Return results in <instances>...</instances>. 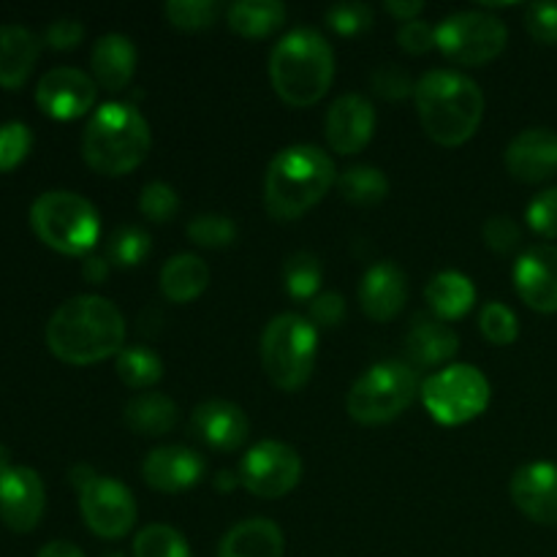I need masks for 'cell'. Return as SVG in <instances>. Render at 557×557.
Listing matches in <instances>:
<instances>
[{
	"mask_svg": "<svg viewBox=\"0 0 557 557\" xmlns=\"http://www.w3.org/2000/svg\"><path fill=\"white\" fill-rule=\"evenodd\" d=\"M125 332L128 326L112 299L82 294L54 310L47 346L65 364H96L123 351Z\"/></svg>",
	"mask_w": 557,
	"mask_h": 557,
	"instance_id": "1",
	"label": "cell"
},
{
	"mask_svg": "<svg viewBox=\"0 0 557 557\" xmlns=\"http://www.w3.org/2000/svg\"><path fill=\"white\" fill-rule=\"evenodd\" d=\"M419 120L424 134L441 147H460L479 131L484 117V96L473 79L457 71H428L417 82Z\"/></svg>",
	"mask_w": 557,
	"mask_h": 557,
	"instance_id": "2",
	"label": "cell"
},
{
	"mask_svg": "<svg viewBox=\"0 0 557 557\" xmlns=\"http://www.w3.org/2000/svg\"><path fill=\"white\" fill-rule=\"evenodd\" d=\"M335 183V163L321 147L292 145L277 152L267 169L264 207L275 221H297L313 210Z\"/></svg>",
	"mask_w": 557,
	"mask_h": 557,
	"instance_id": "3",
	"label": "cell"
},
{
	"mask_svg": "<svg viewBox=\"0 0 557 557\" xmlns=\"http://www.w3.org/2000/svg\"><path fill=\"white\" fill-rule=\"evenodd\" d=\"M152 147L150 123L131 103H103L87 120L82 158L103 177H123L141 166Z\"/></svg>",
	"mask_w": 557,
	"mask_h": 557,
	"instance_id": "4",
	"label": "cell"
},
{
	"mask_svg": "<svg viewBox=\"0 0 557 557\" xmlns=\"http://www.w3.org/2000/svg\"><path fill=\"white\" fill-rule=\"evenodd\" d=\"M270 79L277 98L294 109L319 103L335 79V54L321 33L299 27L270 54Z\"/></svg>",
	"mask_w": 557,
	"mask_h": 557,
	"instance_id": "5",
	"label": "cell"
},
{
	"mask_svg": "<svg viewBox=\"0 0 557 557\" xmlns=\"http://www.w3.org/2000/svg\"><path fill=\"white\" fill-rule=\"evenodd\" d=\"M30 226L47 248L65 256H90L101 237L96 207L71 190H47L30 207Z\"/></svg>",
	"mask_w": 557,
	"mask_h": 557,
	"instance_id": "6",
	"label": "cell"
},
{
	"mask_svg": "<svg viewBox=\"0 0 557 557\" xmlns=\"http://www.w3.org/2000/svg\"><path fill=\"white\" fill-rule=\"evenodd\" d=\"M261 368L281 392H297L308 384L319 354V330L297 313L275 315L261 335Z\"/></svg>",
	"mask_w": 557,
	"mask_h": 557,
	"instance_id": "7",
	"label": "cell"
},
{
	"mask_svg": "<svg viewBox=\"0 0 557 557\" xmlns=\"http://www.w3.org/2000/svg\"><path fill=\"white\" fill-rule=\"evenodd\" d=\"M419 392L422 386H419L417 370L408 362L389 359V362L373 364L354 381L346 397V411L354 422L379 428L400 417L417 400Z\"/></svg>",
	"mask_w": 557,
	"mask_h": 557,
	"instance_id": "8",
	"label": "cell"
},
{
	"mask_svg": "<svg viewBox=\"0 0 557 557\" xmlns=\"http://www.w3.org/2000/svg\"><path fill=\"white\" fill-rule=\"evenodd\" d=\"M419 395L435 422L444 428H460L487 411L493 389L487 375L473 364H446L424 381Z\"/></svg>",
	"mask_w": 557,
	"mask_h": 557,
	"instance_id": "9",
	"label": "cell"
},
{
	"mask_svg": "<svg viewBox=\"0 0 557 557\" xmlns=\"http://www.w3.org/2000/svg\"><path fill=\"white\" fill-rule=\"evenodd\" d=\"M79 493V511L85 525L101 539H123L136 522V500L123 482L101 476L90 466H74L69 473Z\"/></svg>",
	"mask_w": 557,
	"mask_h": 557,
	"instance_id": "10",
	"label": "cell"
},
{
	"mask_svg": "<svg viewBox=\"0 0 557 557\" xmlns=\"http://www.w3.org/2000/svg\"><path fill=\"white\" fill-rule=\"evenodd\" d=\"M509 41V30L498 16L487 11H460L435 27V47L457 65H487L498 58Z\"/></svg>",
	"mask_w": 557,
	"mask_h": 557,
	"instance_id": "11",
	"label": "cell"
},
{
	"mask_svg": "<svg viewBox=\"0 0 557 557\" xmlns=\"http://www.w3.org/2000/svg\"><path fill=\"white\" fill-rule=\"evenodd\" d=\"M239 484L261 500H275L292 493L302 479V457L281 441H261L237 468Z\"/></svg>",
	"mask_w": 557,
	"mask_h": 557,
	"instance_id": "12",
	"label": "cell"
},
{
	"mask_svg": "<svg viewBox=\"0 0 557 557\" xmlns=\"http://www.w3.org/2000/svg\"><path fill=\"white\" fill-rule=\"evenodd\" d=\"M98 85L79 69H52L38 79L36 103L52 120H79L96 107Z\"/></svg>",
	"mask_w": 557,
	"mask_h": 557,
	"instance_id": "13",
	"label": "cell"
},
{
	"mask_svg": "<svg viewBox=\"0 0 557 557\" xmlns=\"http://www.w3.org/2000/svg\"><path fill=\"white\" fill-rule=\"evenodd\" d=\"M47 493L33 468L11 466L0 476V520L9 531L30 533L44 517Z\"/></svg>",
	"mask_w": 557,
	"mask_h": 557,
	"instance_id": "14",
	"label": "cell"
},
{
	"mask_svg": "<svg viewBox=\"0 0 557 557\" xmlns=\"http://www.w3.org/2000/svg\"><path fill=\"white\" fill-rule=\"evenodd\" d=\"M515 288L536 313H557V245H533L517 259Z\"/></svg>",
	"mask_w": 557,
	"mask_h": 557,
	"instance_id": "15",
	"label": "cell"
},
{
	"mask_svg": "<svg viewBox=\"0 0 557 557\" xmlns=\"http://www.w3.org/2000/svg\"><path fill=\"white\" fill-rule=\"evenodd\" d=\"M326 141L341 156H357L375 134V109L364 96H341L326 112Z\"/></svg>",
	"mask_w": 557,
	"mask_h": 557,
	"instance_id": "16",
	"label": "cell"
},
{
	"mask_svg": "<svg viewBox=\"0 0 557 557\" xmlns=\"http://www.w3.org/2000/svg\"><path fill=\"white\" fill-rule=\"evenodd\" d=\"M511 500L517 509L539 525H557V466L528 462L511 476Z\"/></svg>",
	"mask_w": 557,
	"mask_h": 557,
	"instance_id": "17",
	"label": "cell"
},
{
	"mask_svg": "<svg viewBox=\"0 0 557 557\" xmlns=\"http://www.w3.org/2000/svg\"><path fill=\"white\" fill-rule=\"evenodd\" d=\"M205 457L188 446H158L145 457L141 476L158 493H185L205 479Z\"/></svg>",
	"mask_w": 557,
	"mask_h": 557,
	"instance_id": "18",
	"label": "cell"
},
{
	"mask_svg": "<svg viewBox=\"0 0 557 557\" xmlns=\"http://www.w3.org/2000/svg\"><path fill=\"white\" fill-rule=\"evenodd\" d=\"M190 435L215 451H234L248 441L250 422L234 403L205 400L190 413Z\"/></svg>",
	"mask_w": 557,
	"mask_h": 557,
	"instance_id": "19",
	"label": "cell"
},
{
	"mask_svg": "<svg viewBox=\"0 0 557 557\" xmlns=\"http://www.w3.org/2000/svg\"><path fill=\"white\" fill-rule=\"evenodd\" d=\"M506 169L520 183H544L557 174V134L553 128H528L506 147Z\"/></svg>",
	"mask_w": 557,
	"mask_h": 557,
	"instance_id": "20",
	"label": "cell"
},
{
	"mask_svg": "<svg viewBox=\"0 0 557 557\" xmlns=\"http://www.w3.org/2000/svg\"><path fill=\"white\" fill-rule=\"evenodd\" d=\"M408 302V281L406 272L395 261H379L370 267L359 283V305L364 315L379 324L400 315Z\"/></svg>",
	"mask_w": 557,
	"mask_h": 557,
	"instance_id": "21",
	"label": "cell"
},
{
	"mask_svg": "<svg viewBox=\"0 0 557 557\" xmlns=\"http://www.w3.org/2000/svg\"><path fill=\"white\" fill-rule=\"evenodd\" d=\"M92 79L109 92H120L131 85L136 74V47L120 33H107L96 41L90 52Z\"/></svg>",
	"mask_w": 557,
	"mask_h": 557,
	"instance_id": "22",
	"label": "cell"
},
{
	"mask_svg": "<svg viewBox=\"0 0 557 557\" xmlns=\"http://www.w3.org/2000/svg\"><path fill=\"white\" fill-rule=\"evenodd\" d=\"M41 54V38L22 25L0 27V87L20 90Z\"/></svg>",
	"mask_w": 557,
	"mask_h": 557,
	"instance_id": "23",
	"label": "cell"
},
{
	"mask_svg": "<svg viewBox=\"0 0 557 557\" xmlns=\"http://www.w3.org/2000/svg\"><path fill=\"white\" fill-rule=\"evenodd\" d=\"M283 553L286 536L267 517H253L234 525L218 547V557H283Z\"/></svg>",
	"mask_w": 557,
	"mask_h": 557,
	"instance_id": "24",
	"label": "cell"
},
{
	"mask_svg": "<svg viewBox=\"0 0 557 557\" xmlns=\"http://www.w3.org/2000/svg\"><path fill=\"white\" fill-rule=\"evenodd\" d=\"M457 348H460V337L451 330L446 321L422 319L406 337V354L411 359L413 370L438 368L455 359Z\"/></svg>",
	"mask_w": 557,
	"mask_h": 557,
	"instance_id": "25",
	"label": "cell"
},
{
	"mask_svg": "<svg viewBox=\"0 0 557 557\" xmlns=\"http://www.w3.org/2000/svg\"><path fill=\"white\" fill-rule=\"evenodd\" d=\"M424 299H428V308L438 315V321H457L471 313L476 305V286L462 272L444 270L430 277Z\"/></svg>",
	"mask_w": 557,
	"mask_h": 557,
	"instance_id": "26",
	"label": "cell"
},
{
	"mask_svg": "<svg viewBox=\"0 0 557 557\" xmlns=\"http://www.w3.org/2000/svg\"><path fill=\"white\" fill-rule=\"evenodd\" d=\"M177 403L161 392H141L125 406L123 419L131 433L141 438H161L177 424Z\"/></svg>",
	"mask_w": 557,
	"mask_h": 557,
	"instance_id": "27",
	"label": "cell"
},
{
	"mask_svg": "<svg viewBox=\"0 0 557 557\" xmlns=\"http://www.w3.org/2000/svg\"><path fill=\"white\" fill-rule=\"evenodd\" d=\"M210 286V267L194 253H180L169 259L161 270V292L169 302L188 305Z\"/></svg>",
	"mask_w": 557,
	"mask_h": 557,
	"instance_id": "28",
	"label": "cell"
},
{
	"mask_svg": "<svg viewBox=\"0 0 557 557\" xmlns=\"http://www.w3.org/2000/svg\"><path fill=\"white\" fill-rule=\"evenodd\" d=\"M226 22L237 36L267 38L286 22V5L277 0H237L226 9Z\"/></svg>",
	"mask_w": 557,
	"mask_h": 557,
	"instance_id": "29",
	"label": "cell"
},
{
	"mask_svg": "<svg viewBox=\"0 0 557 557\" xmlns=\"http://www.w3.org/2000/svg\"><path fill=\"white\" fill-rule=\"evenodd\" d=\"M337 194L357 207H373L389 196V180L381 169L368 166V163H357L348 166L346 172L337 174Z\"/></svg>",
	"mask_w": 557,
	"mask_h": 557,
	"instance_id": "30",
	"label": "cell"
},
{
	"mask_svg": "<svg viewBox=\"0 0 557 557\" xmlns=\"http://www.w3.org/2000/svg\"><path fill=\"white\" fill-rule=\"evenodd\" d=\"M120 381L136 392H147L163 379V362L152 348L147 346H128L117 354L114 362Z\"/></svg>",
	"mask_w": 557,
	"mask_h": 557,
	"instance_id": "31",
	"label": "cell"
},
{
	"mask_svg": "<svg viewBox=\"0 0 557 557\" xmlns=\"http://www.w3.org/2000/svg\"><path fill=\"white\" fill-rule=\"evenodd\" d=\"M321 277H324V267H321V259L310 250H297L286 259L283 264V286H286L288 297L302 302V299H310L313 302L319 297Z\"/></svg>",
	"mask_w": 557,
	"mask_h": 557,
	"instance_id": "32",
	"label": "cell"
},
{
	"mask_svg": "<svg viewBox=\"0 0 557 557\" xmlns=\"http://www.w3.org/2000/svg\"><path fill=\"white\" fill-rule=\"evenodd\" d=\"M150 234L139 226H120L107 239V259L114 267H139L150 256Z\"/></svg>",
	"mask_w": 557,
	"mask_h": 557,
	"instance_id": "33",
	"label": "cell"
},
{
	"mask_svg": "<svg viewBox=\"0 0 557 557\" xmlns=\"http://www.w3.org/2000/svg\"><path fill=\"white\" fill-rule=\"evenodd\" d=\"M188 239L199 248H228L237 243V223L223 212H201L188 223Z\"/></svg>",
	"mask_w": 557,
	"mask_h": 557,
	"instance_id": "34",
	"label": "cell"
},
{
	"mask_svg": "<svg viewBox=\"0 0 557 557\" xmlns=\"http://www.w3.org/2000/svg\"><path fill=\"white\" fill-rule=\"evenodd\" d=\"M134 557H190V547L174 528L147 525L136 533Z\"/></svg>",
	"mask_w": 557,
	"mask_h": 557,
	"instance_id": "35",
	"label": "cell"
},
{
	"mask_svg": "<svg viewBox=\"0 0 557 557\" xmlns=\"http://www.w3.org/2000/svg\"><path fill=\"white\" fill-rule=\"evenodd\" d=\"M163 14L172 27L194 33L210 27L221 14V5L215 0H169L163 5Z\"/></svg>",
	"mask_w": 557,
	"mask_h": 557,
	"instance_id": "36",
	"label": "cell"
},
{
	"mask_svg": "<svg viewBox=\"0 0 557 557\" xmlns=\"http://www.w3.org/2000/svg\"><path fill=\"white\" fill-rule=\"evenodd\" d=\"M479 330L495 346H511L520 337V321L509 305L490 302L479 313Z\"/></svg>",
	"mask_w": 557,
	"mask_h": 557,
	"instance_id": "37",
	"label": "cell"
},
{
	"mask_svg": "<svg viewBox=\"0 0 557 557\" xmlns=\"http://www.w3.org/2000/svg\"><path fill=\"white\" fill-rule=\"evenodd\" d=\"M324 20L337 36H359V33L373 27L375 14L368 3H351V0H346V3L330 5Z\"/></svg>",
	"mask_w": 557,
	"mask_h": 557,
	"instance_id": "38",
	"label": "cell"
},
{
	"mask_svg": "<svg viewBox=\"0 0 557 557\" xmlns=\"http://www.w3.org/2000/svg\"><path fill=\"white\" fill-rule=\"evenodd\" d=\"M139 210L150 223L172 221L180 210L177 190L166 183H147L139 196Z\"/></svg>",
	"mask_w": 557,
	"mask_h": 557,
	"instance_id": "39",
	"label": "cell"
},
{
	"mask_svg": "<svg viewBox=\"0 0 557 557\" xmlns=\"http://www.w3.org/2000/svg\"><path fill=\"white\" fill-rule=\"evenodd\" d=\"M33 147V134L25 123L11 120L0 125V174L11 172L27 158Z\"/></svg>",
	"mask_w": 557,
	"mask_h": 557,
	"instance_id": "40",
	"label": "cell"
},
{
	"mask_svg": "<svg viewBox=\"0 0 557 557\" xmlns=\"http://www.w3.org/2000/svg\"><path fill=\"white\" fill-rule=\"evenodd\" d=\"M370 85H373V90L379 92L381 98H386V101H403V98L413 96L417 92V82H413V76L408 74L403 65H379V69L373 71V76H370Z\"/></svg>",
	"mask_w": 557,
	"mask_h": 557,
	"instance_id": "41",
	"label": "cell"
},
{
	"mask_svg": "<svg viewBox=\"0 0 557 557\" xmlns=\"http://www.w3.org/2000/svg\"><path fill=\"white\" fill-rule=\"evenodd\" d=\"M482 237H484V245H487L493 253L506 256L511 253V250L520 248L522 228L511 215H493L487 223H484Z\"/></svg>",
	"mask_w": 557,
	"mask_h": 557,
	"instance_id": "42",
	"label": "cell"
},
{
	"mask_svg": "<svg viewBox=\"0 0 557 557\" xmlns=\"http://www.w3.org/2000/svg\"><path fill=\"white\" fill-rule=\"evenodd\" d=\"M528 226L542 237H557V188H547L528 205Z\"/></svg>",
	"mask_w": 557,
	"mask_h": 557,
	"instance_id": "43",
	"label": "cell"
},
{
	"mask_svg": "<svg viewBox=\"0 0 557 557\" xmlns=\"http://www.w3.org/2000/svg\"><path fill=\"white\" fill-rule=\"evenodd\" d=\"M525 27L539 44H557V3H531L525 9Z\"/></svg>",
	"mask_w": 557,
	"mask_h": 557,
	"instance_id": "44",
	"label": "cell"
},
{
	"mask_svg": "<svg viewBox=\"0 0 557 557\" xmlns=\"http://www.w3.org/2000/svg\"><path fill=\"white\" fill-rule=\"evenodd\" d=\"M346 319V299L335 292H324L310 302V324L315 330H335Z\"/></svg>",
	"mask_w": 557,
	"mask_h": 557,
	"instance_id": "45",
	"label": "cell"
},
{
	"mask_svg": "<svg viewBox=\"0 0 557 557\" xmlns=\"http://www.w3.org/2000/svg\"><path fill=\"white\" fill-rule=\"evenodd\" d=\"M397 44L408 54H428L435 47V27L424 20H413L400 25L397 30Z\"/></svg>",
	"mask_w": 557,
	"mask_h": 557,
	"instance_id": "46",
	"label": "cell"
},
{
	"mask_svg": "<svg viewBox=\"0 0 557 557\" xmlns=\"http://www.w3.org/2000/svg\"><path fill=\"white\" fill-rule=\"evenodd\" d=\"M85 38V25L79 20H71V16H63V20H54L52 25L44 33V41L49 44L58 52H69V49H76Z\"/></svg>",
	"mask_w": 557,
	"mask_h": 557,
	"instance_id": "47",
	"label": "cell"
},
{
	"mask_svg": "<svg viewBox=\"0 0 557 557\" xmlns=\"http://www.w3.org/2000/svg\"><path fill=\"white\" fill-rule=\"evenodd\" d=\"M109 270H112V264H109L107 256L90 253L82 259V277H85L87 283H92V286H101V283L109 277Z\"/></svg>",
	"mask_w": 557,
	"mask_h": 557,
	"instance_id": "48",
	"label": "cell"
},
{
	"mask_svg": "<svg viewBox=\"0 0 557 557\" xmlns=\"http://www.w3.org/2000/svg\"><path fill=\"white\" fill-rule=\"evenodd\" d=\"M384 9H386V14L395 16L397 22H403V25H406V22L419 20V14L424 11V3L422 0H386Z\"/></svg>",
	"mask_w": 557,
	"mask_h": 557,
	"instance_id": "49",
	"label": "cell"
},
{
	"mask_svg": "<svg viewBox=\"0 0 557 557\" xmlns=\"http://www.w3.org/2000/svg\"><path fill=\"white\" fill-rule=\"evenodd\" d=\"M36 557H85V553L71 542H49L47 547L38 549Z\"/></svg>",
	"mask_w": 557,
	"mask_h": 557,
	"instance_id": "50",
	"label": "cell"
},
{
	"mask_svg": "<svg viewBox=\"0 0 557 557\" xmlns=\"http://www.w3.org/2000/svg\"><path fill=\"white\" fill-rule=\"evenodd\" d=\"M239 484V476H237V471H218V476H215V487L218 490H223V493H228V490H234Z\"/></svg>",
	"mask_w": 557,
	"mask_h": 557,
	"instance_id": "51",
	"label": "cell"
},
{
	"mask_svg": "<svg viewBox=\"0 0 557 557\" xmlns=\"http://www.w3.org/2000/svg\"><path fill=\"white\" fill-rule=\"evenodd\" d=\"M9 468H11V451L5 449L3 444H0V476H3V473L9 471Z\"/></svg>",
	"mask_w": 557,
	"mask_h": 557,
	"instance_id": "52",
	"label": "cell"
},
{
	"mask_svg": "<svg viewBox=\"0 0 557 557\" xmlns=\"http://www.w3.org/2000/svg\"><path fill=\"white\" fill-rule=\"evenodd\" d=\"M103 557H123L120 553H112V555H103Z\"/></svg>",
	"mask_w": 557,
	"mask_h": 557,
	"instance_id": "53",
	"label": "cell"
}]
</instances>
